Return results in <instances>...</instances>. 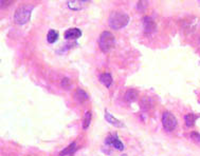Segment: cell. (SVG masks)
Instances as JSON below:
<instances>
[{
	"instance_id": "obj_5",
	"label": "cell",
	"mask_w": 200,
	"mask_h": 156,
	"mask_svg": "<svg viewBox=\"0 0 200 156\" xmlns=\"http://www.w3.org/2000/svg\"><path fill=\"white\" fill-rule=\"evenodd\" d=\"M182 28L185 33H194L200 28V19L197 17H191L183 21Z\"/></svg>"
},
{
	"instance_id": "obj_13",
	"label": "cell",
	"mask_w": 200,
	"mask_h": 156,
	"mask_svg": "<svg viewBox=\"0 0 200 156\" xmlns=\"http://www.w3.org/2000/svg\"><path fill=\"white\" fill-rule=\"evenodd\" d=\"M125 99L127 100L128 103H135L136 100L138 99V93L135 90H128L125 94Z\"/></svg>"
},
{
	"instance_id": "obj_20",
	"label": "cell",
	"mask_w": 200,
	"mask_h": 156,
	"mask_svg": "<svg viewBox=\"0 0 200 156\" xmlns=\"http://www.w3.org/2000/svg\"><path fill=\"white\" fill-rule=\"evenodd\" d=\"M61 86H63L65 90H67V91H69V90H71V88H72V81L69 79V78H64L63 80H61Z\"/></svg>"
},
{
	"instance_id": "obj_4",
	"label": "cell",
	"mask_w": 200,
	"mask_h": 156,
	"mask_svg": "<svg viewBox=\"0 0 200 156\" xmlns=\"http://www.w3.org/2000/svg\"><path fill=\"white\" fill-rule=\"evenodd\" d=\"M162 125L167 132H173L175 129L177 128V118L170 112H164L162 116Z\"/></svg>"
},
{
	"instance_id": "obj_9",
	"label": "cell",
	"mask_w": 200,
	"mask_h": 156,
	"mask_svg": "<svg viewBox=\"0 0 200 156\" xmlns=\"http://www.w3.org/2000/svg\"><path fill=\"white\" fill-rule=\"evenodd\" d=\"M74 98L77 103H83L89 99V96L84 90H81V89H76V91H75V93H74Z\"/></svg>"
},
{
	"instance_id": "obj_21",
	"label": "cell",
	"mask_w": 200,
	"mask_h": 156,
	"mask_svg": "<svg viewBox=\"0 0 200 156\" xmlns=\"http://www.w3.org/2000/svg\"><path fill=\"white\" fill-rule=\"evenodd\" d=\"M191 138L195 141H200V134L197 132H192L191 133Z\"/></svg>"
},
{
	"instance_id": "obj_15",
	"label": "cell",
	"mask_w": 200,
	"mask_h": 156,
	"mask_svg": "<svg viewBox=\"0 0 200 156\" xmlns=\"http://www.w3.org/2000/svg\"><path fill=\"white\" fill-rule=\"evenodd\" d=\"M57 39H58L57 31L50 30L49 33H48V35H47V40H48V42H49V43H54Z\"/></svg>"
},
{
	"instance_id": "obj_23",
	"label": "cell",
	"mask_w": 200,
	"mask_h": 156,
	"mask_svg": "<svg viewBox=\"0 0 200 156\" xmlns=\"http://www.w3.org/2000/svg\"><path fill=\"white\" fill-rule=\"evenodd\" d=\"M81 1H83V2H84V3H85V2H88L89 0H81Z\"/></svg>"
},
{
	"instance_id": "obj_18",
	"label": "cell",
	"mask_w": 200,
	"mask_h": 156,
	"mask_svg": "<svg viewBox=\"0 0 200 156\" xmlns=\"http://www.w3.org/2000/svg\"><path fill=\"white\" fill-rule=\"evenodd\" d=\"M90 121H91V113L86 112L84 116V121H83V129H84V130L88 129L89 125H90Z\"/></svg>"
},
{
	"instance_id": "obj_16",
	"label": "cell",
	"mask_w": 200,
	"mask_h": 156,
	"mask_svg": "<svg viewBox=\"0 0 200 156\" xmlns=\"http://www.w3.org/2000/svg\"><path fill=\"white\" fill-rule=\"evenodd\" d=\"M198 118V116H196L195 114H186L184 116V120H185V124L187 127H192L195 125L196 119Z\"/></svg>"
},
{
	"instance_id": "obj_10",
	"label": "cell",
	"mask_w": 200,
	"mask_h": 156,
	"mask_svg": "<svg viewBox=\"0 0 200 156\" xmlns=\"http://www.w3.org/2000/svg\"><path fill=\"white\" fill-rule=\"evenodd\" d=\"M105 119L109 122L110 125H112L116 128H123V122H121L120 120H118L116 118H114L112 115H110L108 112L105 113Z\"/></svg>"
},
{
	"instance_id": "obj_11",
	"label": "cell",
	"mask_w": 200,
	"mask_h": 156,
	"mask_svg": "<svg viewBox=\"0 0 200 156\" xmlns=\"http://www.w3.org/2000/svg\"><path fill=\"white\" fill-rule=\"evenodd\" d=\"M100 81L102 82L103 86L109 88V86L112 84V77H111V75H110L109 73H103V74L100 76Z\"/></svg>"
},
{
	"instance_id": "obj_19",
	"label": "cell",
	"mask_w": 200,
	"mask_h": 156,
	"mask_svg": "<svg viewBox=\"0 0 200 156\" xmlns=\"http://www.w3.org/2000/svg\"><path fill=\"white\" fill-rule=\"evenodd\" d=\"M140 105H141V107H142L143 110H148V109H150V107H151V101L149 98L143 97L142 99H141V103H140Z\"/></svg>"
},
{
	"instance_id": "obj_2",
	"label": "cell",
	"mask_w": 200,
	"mask_h": 156,
	"mask_svg": "<svg viewBox=\"0 0 200 156\" xmlns=\"http://www.w3.org/2000/svg\"><path fill=\"white\" fill-rule=\"evenodd\" d=\"M34 9L33 5H28V4H23L20 5L18 9L15 11L14 14V19L16 21V23L18 24H26L31 18V14H32V11Z\"/></svg>"
},
{
	"instance_id": "obj_6",
	"label": "cell",
	"mask_w": 200,
	"mask_h": 156,
	"mask_svg": "<svg viewBox=\"0 0 200 156\" xmlns=\"http://www.w3.org/2000/svg\"><path fill=\"white\" fill-rule=\"evenodd\" d=\"M143 28H144L145 33H147V34H151V33L156 32L157 24L151 17H145V18L143 19Z\"/></svg>"
},
{
	"instance_id": "obj_24",
	"label": "cell",
	"mask_w": 200,
	"mask_h": 156,
	"mask_svg": "<svg viewBox=\"0 0 200 156\" xmlns=\"http://www.w3.org/2000/svg\"><path fill=\"white\" fill-rule=\"evenodd\" d=\"M198 3H199V5H200V0H198Z\"/></svg>"
},
{
	"instance_id": "obj_14",
	"label": "cell",
	"mask_w": 200,
	"mask_h": 156,
	"mask_svg": "<svg viewBox=\"0 0 200 156\" xmlns=\"http://www.w3.org/2000/svg\"><path fill=\"white\" fill-rule=\"evenodd\" d=\"M83 1L81 0H71L68 2V5L71 10H74V11H79V10L83 9Z\"/></svg>"
},
{
	"instance_id": "obj_1",
	"label": "cell",
	"mask_w": 200,
	"mask_h": 156,
	"mask_svg": "<svg viewBox=\"0 0 200 156\" xmlns=\"http://www.w3.org/2000/svg\"><path fill=\"white\" fill-rule=\"evenodd\" d=\"M109 26L113 30H121L125 28L129 22V17L127 14L122 12H113L109 17Z\"/></svg>"
},
{
	"instance_id": "obj_12",
	"label": "cell",
	"mask_w": 200,
	"mask_h": 156,
	"mask_svg": "<svg viewBox=\"0 0 200 156\" xmlns=\"http://www.w3.org/2000/svg\"><path fill=\"white\" fill-rule=\"evenodd\" d=\"M76 144L75 142H73V144H69L66 149H64L63 151L59 153V155H72V154L75 153V151H76Z\"/></svg>"
},
{
	"instance_id": "obj_3",
	"label": "cell",
	"mask_w": 200,
	"mask_h": 156,
	"mask_svg": "<svg viewBox=\"0 0 200 156\" xmlns=\"http://www.w3.org/2000/svg\"><path fill=\"white\" fill-rule=\"evenodd\" d=\"M114 44H116V38L112 33L105 31L101 34L99 45L103 52H109L114 47Z\"/></svg>"
},
{
	"instance_id": "obj_7",
	"label": "cell",
	"mask_w": 200,
	"mask_h": 156,
	"mask_svg": "<svg viewBox=\"0 0 200 156\" xmlns=\"http://www.w3.org/2000/svg\"><path fill=\"white\" fill-rule=\"evenodd\" d=\"M106 144H109V146H112V147L114 148V149L119 150V151H123L124 150V144H122L121 140L118 138V136L116 135H110L108 136L107 138H106Z\"/></svg>"
},
{
	"instance_id": "obj_22",
	"label": "cell",
	"mask_w": 200,
	"mask_h": 156,
	"mask_svg": "<svg viewBox=\"0 0 200 156\" xmlns=\"http://www.w3.org/2000/svg\"><path fill=\"white\" fill-rule=\"evenodd\" d=\"M14 0H1V7H7Z\"/></svg>"
},
{
	"instance_id": "obj_8",
	"label": "cell",
	"mask_w": 200,
	"mask_h": 156,
	"mask_svg": "<svg viewBox=\"0 0 200 156\" xmlns=\"http://www.w3.org/2000/svg\"><path fill=\"white\" fill-rule=\"evenodd\" d=\"M81 36V32L79 29L73 28V29H69V30L66 31L65 33V39L67 40H75L77 38H79Z\"/></svg>"
},
{
	"instance_id": "obj_17",
	"label": "cell",
	"mask_w": 200,
	"mask_h": 156,
	"mask_svg": "<svg viewBox=\"0 0 200 156\" xmlns=\"http://www.w3.org/2000/svg\"><path fill=\"white\" fill-rule=\"evenodd\" d=\"M137 9L139 12L143 13L145 11V10L147 9V7H148V0H139L138 1V4H137Z\"/></svg>"
}]
</instances>
